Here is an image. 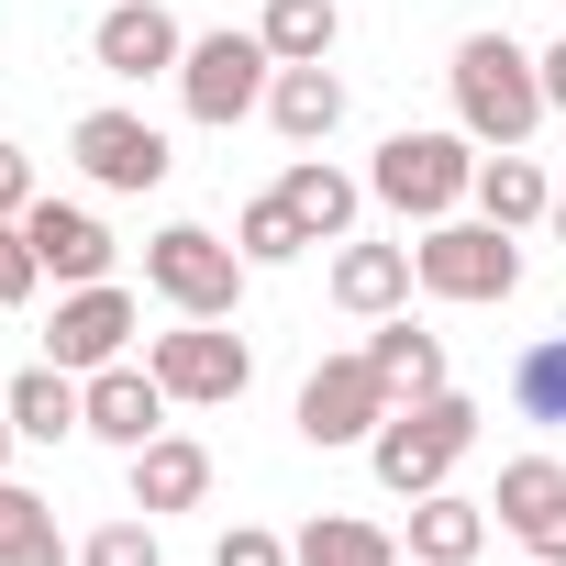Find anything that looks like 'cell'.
Returning a JSON list of instances; mask_svg holds the SVG:
<instances>
[{
	"label": "cell",
	"instance_id": "7a4b0ae2",
	"mask_svg": "<svg viewBox=\"0 0 566 566\" xmlns=\"http://www.w3.org/2000/svg\"><path fill=\"white\" fill-rule=\"evenodd\" d=\"M467 444H478V400L433 389V400H400V411L367 433V467H378V489H389V500H422V489H455Z\"/></svg>",
	"mask_w": 566,
	"mask_h": 566
},
{
	"label": "cell",
	"instance_id": "277c9868",
	"mask_svg": "<svg viewBox=\"0 0 566 566\" xmlns=\"http://www.w3.org/2000/svg\"><path fill=\"white\" fill-rule=\"evenodd\" d=\"M145 290L167 312H189V323H233L244 312V244H222L211 222H167L145 244Z\"/></svg>",
	"mask_w": 566,
	"mask_h": 566
},
{
	"label": "cell",
	"instance_id": "2e32d148",
	"mask_svg": "<svg viewBox=\"0 0 566 566\" xmlns=\"http://www.w3.org/2000/svg\"><path fill=\"white\" fill-rule=\"evenodd\" d=\"M123 467H134V511H145V522L211 500V444H189V433H156V444H134Z\"/></svg>",
	"mask_w": 566,
	"mask_h": 566
},
{
	"label": "cell",
	"instance_id": "ffe728a7",
	"mask_svg": "<svg viewBox=\"0 0 566 566\" xmlns=\"http://www.w3.org/2000/svg\"><path fill=\"white\" fill-rule=\"evenodd\" d=\"M266 123L290 134V145H323V134L345 123V78H334V56H323V67H277V78H266Z\"/></svg>",
	"mask_w": 566,
	"mask_h": 566
},
{
	"label": "cell",
	"instance_id": "7c38bea8",
	"mask_svg": "<svg viewBox=\"0 0 566 566\" xmlns=\"http://www.w3.org/2000/svg\"><path fill=\"white\" fill-rule=\"evenodd\" d=\"M489 511L533 544V566H566V467L555 455H511L500 489H489Z\"/></svg>",
	"mask_w": 566,
	"mask_h": 566
},
{
	"label": "cell",
	"instance_id": "603a6c76",
	"mask_svg": "<svg viewBox=\"0 0 566 566\" xmlns=\"http://www.w3.org/2000/svg\"><path fill=\"white\" fill-rule=\"evenodd\" d=\"M255 34H266V56H277V67H323V56H334V34H345V12H334V0H266Z\"/></svg>",
	"mask_w": 566,
	"mask_h": 566
},
{
	"label": "cell",
	"instance_id": "3957f363",
	"mask_svg": "<svg viewBox=\"0 0 566 566\" xmlns=\"http://www.w3.org/2000/svg\"><path fill=\"white\" fill-rule=\"evenodd\" d=\"M478 156H489L478 134H411V123H400V134L378 145V167H367V200H389L400 222H444V211L478 189Z\"/></svg>",
	"mask_w": 566,
	"mask_h": 566
},
{
	"label": "cell",
	"instance_id": "836d02e7",
	"mask_svg": "<svg viewBox=\"0 0 566 566\" xmlns=\"http://www.w3.org/2000/svg\"><path fill=\"white\" fill-rule=\"evenodd\" d=\"M12 444H23V433H12V400H0V455H12Z\"/></svg>",
	"mask_w": 566,
	"mask_h": 566
},
{
	"label": "cell",
	"instance_id": "8fae6325",
	"mask_svg": "<svg viewBox=\"0 0 566 566\" xmlns=\"http://www.w3.org/2000/svg\"><path fill=\"white\" fill-rule=\"evenodd\" d=\"M90 56H101V78H178V56H189V34H178V12L167 0H101V23H90Z\"/></svg>",
	"mask_w": 566,
	"mask_h": 566
},
{
	"label": "cell",
	"instance_id": "d6986e66",
	"mask_svg": "<svg viewBox=\"0 0 566 566\" xmlns=\"http://www.w3.org/2000/svg\"><path fill=\"white\" fill-rule=\"evenodd\" d=\"M500 233H522V222H555V178L522 156V145H500V156H478V189H467Z\"/></svg>",
	"mask_w": 566,
	"mask_h": 566
},
{
	"label": "cell",
	"instance_id": "8d00e7d4",
	"mask_svg": "<svg viewBox=\"0 0 566 566\" xmlns=\"http://www.w3.org/2000/svg\"><path fill=\"white\" fill-rule=\"evenodd\" d=\"M400 566H422V555H400Z\"/></svg>",
	"mask_w": 566,
	"mask_h": 566
},
{
	"label": "cell",
	"instance_id": "d590c367",
	"mask_svg": "<svg viewBox=\"0 0 566 566\" xmlns=\"http://www.w3.org/2000/svg\"><path fill=\"white\" fill-rule=\"evenodd\" d=\"M555 211H566V178H555Z\"/></svg>",
	"mask_w": 566,
	"mask_h": 566
},
{
	"label": "cell",
	"instance_id": "d4e9b609",
	"mask_svg": "<svg viewBox=\"0 0 566 566\" xmlns=\"http://www.w3.org/2000/svg\"><path fill=\"white\" fill-rule=\"evenodd\" d=\"M511 411H522V422H566V334L522 345V367H511Z\"/></svg>",
	"mask_w": 566,
	"mask_h": 566
},
{
	"label": "cell",
	"instance_id": "83f0119b",
	"mask_svg": "<svg viewBox=\"0 0 566 566\" xmlns=\"http://www.w3.org/2000/svg\"><path fill=\"white\" fill-rule=\"evenodd\" d=\"M45 290V255H34V233L23 222H0V312H23Z\"/></svg>",
	"mask_w": 566,
	"mask_h": 566
},
{
	"label": "cell",
	"instance_id": "6da1fadb",
	"mask_svg": "<svg viewBox=\"0 0 566 566\" xmlns=\"http://www.w3.org/2000/svg\"><path fill=\"white\" fill-rule=\"evenodd\" d=\"M444 78H455V134H478L489 156L533 145V123H544V56H522L511 34H467Z\"/></svg>",
	"mask_w": 566,
	"mask_h": 566
},
{
	"label": "cell",
	"instance_id": "9c48e42d",
	"mask_svg": "<svg viewBox=\"0 0 566 566\" xmlns=\"http://www.w3.org/2000/svg\"><path fill=\"white\" fill-rule=\"evenodd\" d=\"M67 156H78V178L90 189H123V200H145V189H167V134L145 123V112H78V134H67Z\"/></svg>",
	"mask_w": 566,
	"mask_h": 566
},
{
	"label": "cell",
	"instance_id": "8992f818",
	"mask_svg": "<svg viewBox=\"0 0 566 566\" xmlns=\"http://www.w3.org/2000/svg\"><path fill=\"white\" fill-rule=\"evenodd\" d=\"M266 78H277V56H266V34H189V56H178V101H189V123H211V134H233L244 112H266Z\"/></svg>",
	"mask_w": 566,
	"mask_h": 566
},
{
	"label": "cell",
	"instance_id": "4316f807",
	"mask_svg": "<svg viewBox=\"0 0 566 566\" xmlns=\"http://www.w3.org/2000/svg\"><path fill=\"white\" fill-rule=\"evenodd\" d=\"M0 566H78V544H67V533H56V511L34 500L12 533H0Z\"/></svg>",
	"mask_w": 566,
	"mask_h": 566
},
{
	"label": "cell",
	"instance_id": "d6a6232c",
	"mask_svg": "<svg viewBox=\"0 0 566 566\" xmlns=\"http://www.w3.org/2000/svg\"><path fill=\"white\" fill-rule=\"evenodd\" d=\"M23 511H34V489H12V478H0V533H12Z\"/></svg>",
	"mask_w": 566,
	"mask_h": 566
},
{
	"label": "cell",
	"instance_id": "ba28073f",
	"mask_svg": "<svg viewBox=\"0 0 566 566\" xmlns=\"http://www.w3.org/2000/svg\"><path fill=\"white\" fill-rule=\"evenodd\" d=\"M389 411H400V400H389V378L367 367V345H356V356H323V367L301 378V444H323V455H334V444H367Z\"/></svg>",
	"mask_w": 566,
	"mask_h": 566
},
{
	"label": "cell",
	"instance_id": "5bb4252c",
	"mask_svg": "<svg viewBox=\"0 0 566 566\" xmlns=\"http://www.w3.org/2000/svg\"><path fill=\"white\" fill-rule=\"evenodd\" d=\"M23 233H34L45 277H67V290L112 277V233H101V211H78V200H34V211H23Z\"/></svg>",
	"mask_w": 566,
	"mask_h": 566
},
{
	"label": "cell",
	"instance_id": "9a60e30c",
	"mask_svg": "<svg viewBox=\"0 0 566 566\" xmlns=\"http://www.w3.org/2000/svg\"><path fill=\"white\" fill-rule=\"evenodd\" d=\"M0 400H12V433H23V444H67V433H90V378H78V367H56V356H45V367H23Z\"/></svg>",
	"mask_w": 566,
	"mask_h": 566
},
{
	"label": "cell",
	"instance_id": "44dd1931",
	"mask_svg": "<svg viewBox=\"0 0 566 566\" xmlns=\"http://www.w3.org/2000/svg\"><path fill=\"white\" fill-rule=\"evenodd\" d=\"M367 367L389 378V400H433V389H444V334H422L411 312H389V323L367 334Z\"/></svg>",
	"mask_w": 566,
	"mask_h": 566
},
{
	"label": "cell",
	"instance_id": "4fadbf2b",
	"mask_svg": "<svg viewBox=\"0 0 566 566\" xmlns=\"http://www.w3.org/2000/svg\"><path fill=\"white\" fill-rule=\"evenodd\" d=\"M167 411H178V400H167V378H156V367H134V356H123V367H90V433H101V444H123V455H134V444H156V433H167Z\"/></svg>",
	"mask_w": 566,
	"mask_h": 566
},
{
	"label": "cell",
	"instance_id": "1f68e13d",
	"mask_svg": "<svg viewBox=\"0 0 566 566\" xmlns=\"http://www.w3.org/2000/svg\"><path fill=\"white\" fill-rule=\"evenodd\" d=\"M544 112H566V45H544Z\"/></svg>",
	"mask_w": 566,
	"mask_h": 566
},
{
	"label": "cell",
	"instance_id": "4dcf8cb0",
	"mask_svg": "<svg viewBox=\"0 0 566 566\" xmlns=\"http://www.w3.org/2000/svg\"><path fill=\"white\" fill-rule=\"evenodd\" d=\"M34 200H45V189H34V156H23V145H0V222H23Z\"/></svg>",
	"mask_w": 566,
	"mask_h": 566
},
{
	"label": "cell",
	"instance_id": "e575fe53",
	"mask_svg": "<svg viewBox=\"0 0 566 566\" xmlns=\"http://www.w3.org/2000/svg\"><path fill=\"white\" fill-rule=\"evenodd\" d=\"M555 244H566V211H555Z\"/></svg>",
	"mask_w": 566,
	"mask_h": 566
},
{
	"label": "cell",
	"instance_id": "e0dca14e",
	"mask_svg": "<svg viewBox=\"0 0 566 566\" xmlns=\"http://www.w3.org/2000/svg\"><path fill=\"white\" fill-rule=\"evenodd\" d=\"M277 200L301 211V233H312V244H345V233H356V211H367V178H345L334 156H290Z\"/></svg>",
	"mask_w": 566,
	"mask_h": 566
},
{
	"label": "cell",
	"instance_id": "484cf974",
	"mask_svg": "<svg viewBox=\"0 0 566 566\" xmlns=\"http://www.w3.org/2000/svg\"><path fill=\"white\" fill-rule=\"evenodd\" d=\"M233 244H244V266H290L312 233H301V211H290V200L266 189V200H244V211H233Z\"/></svg>",
	"mask_w": 566,
	"mask_h": 566
},
{
	"label": "cell",
	"instance_id": "30bf717a",
	"mask_svg": "<svg viewBox=\"0 0 566 566\" xmlns=\"http://www.w3.org/2000/svg\"><path fill=\"white\" fill-rule=\"evenodd\" d=\"M134 334H145L134 290H112V277H90V290H67V301H56V323H45V356L90 378V367H123V356H134Z\"/></svg>",
	"mask_w": 566,
	"mask_h": 566
},
{
	"label": "cell",
	"instance_id": "ac0fdd59",
	"mask_svg": "<svg viewBox=\"0 0 566 566\" xmlns=\"http://www.w3.org/2000/svg\"><path fill=\"white\" fill-rule=\"evenodd\" d=\"M334 301H345L356 323L411 312V244H345V255H334Z\"/></svg>",
	"mask_w": 566,
	"mask_h": 566
},
{
	"label": "cell",
	"instance_id": "f1b7e54d",
	"mask_svg": "<svg viewBox=\"0 0 566 566\" xmlns=\"http://www.w3.org/2000/svg\"><path fill=\"white\" fill-rule=\"evenodd\" d=\"M78 566H167V555H156V522H101L78 544Z\"/></svg>",
	"mask_w": 566,
	"mask_h": 566
},
{
	"label": "cell",
	"instance_id": "7402d4cb",
	"mask_svg": "<svg viewBox=\"0 0 566 566\" xmlns=\"http://www.w3.org/2000/svg\"><path fill=\"white\" fill-rule=\"evenodd\" d=\"M478 544H489V500H455V489L411 500V555L422 566H478Z\"/></svg>",
	"mask_w": 566,
	"mask_h": 566
},
{
	"label": "cell",
	"instance_id": "cb8c5ba5",
	"mask_svg": "<svg viewBox=\"0 0 566 566\" xmlns=\"http://www.w3.org/2000/svg\"><path fill=\"white\" fill-rule=\"evenodd\" d=\"M301 566H400V544L378 533V522H356V511H334V522H312L301 544H290Z\"/></svg>",
	"mask_w": 566,
	"mask_h": 566
},
{
	"label": "cell",
	"instance_id": "f546056e",
	"mask_svg": "<svg viewBox=\"0 0 566 566\" xmlns=\"http://www.w3.org/2000/svg\"><path fill=\"white\" fill-rule=\"evenodd\" d=\"M211 566H301V555H290V544H277L266 522H233V533L211 544Z\"/></svg>",
	"mask_w": 566,
	"mask_h": 566
},
{
	"label": "cell",
	"instance_id": "5b68a950",
	"mask_svg": "<svg viewBox=\"0 0 566 566\" xmlns=\"http://www.w3.org/2000/svg\"><path fill=\"white\" fill-rule=\"evenodd\" d=\"M411 277H422L433 301H467V312H478V301H511V290H522V244H511L489 211H478V222H455V211H444V222H422Z\"/></svg>",
	"mask_w": 566,
	"mask_h": 566
},
{
	"label": "cell",
	"instance_id": "52a82bcc",
	"mask_svg": "<svg viewBox=\"0 0 566 566\" xmlns=\"http://www.w3.org/2000/svg\"><path fill=\"white\" fill-rule=\"evenodd\" d=\"M145 367H156V378H167V400H189V411H222V400H244V378H255L244 334L189 323V312H178V334H156V345H145Z\"/></svg>",
	"mask_w": 566,
	"mask_h": 566
}]
</instances>
